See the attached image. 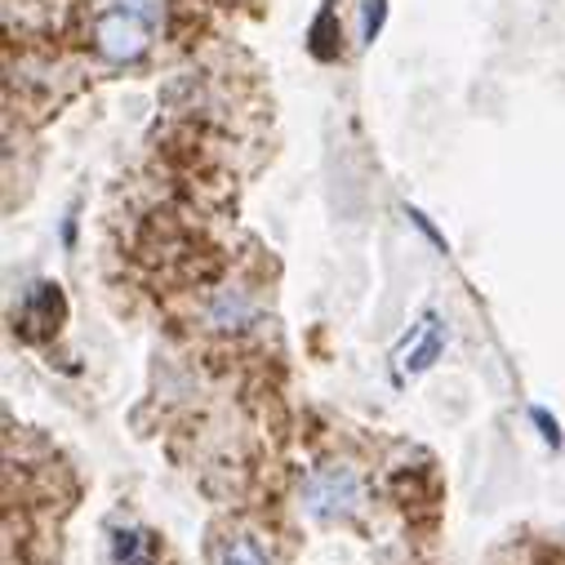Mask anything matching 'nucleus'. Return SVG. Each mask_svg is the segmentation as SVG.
<instances>
[{
  "mask_svg": "<svg viewBox=\"0 0 565 565\" xmlns=\"http://www.w3.org/2000/svg\"><path fill=\"white\" fill-rule=\"evenodd\" d=\"M383 19H387V0H365V19H361V41L374 45V36L383 32Z\"/></svg>",
  "mask_w": 565,
  "mask_h": 565,
  "instance_id": "obj_10",
  "label": "nucleus"
},
{
  "mask_svg": "<svg viewBox=\"0 0 565 565\" xmlns=\"http://www.w3.org/2000/svg\"><path fill=\"white\" fill-rule=\"evenodd\" d=\"M446 352V330L437 326V317H423L396 348V370L401 374H423V370H433L437 356Z\"/></svg>",
  "mask_w": 565,
  "mask_h": 565,
  "instance_id": "obj_3",
  "label": "nucleus"
},
{
  "mask_svg": "<svg viewBox=\"0 0 565 565\" xmlns=\"http://www.w3.org/2000/svg\"><path fill=\"white\" fill-rule=\"evenodd\" d=\"M152 534L143 530H120L116 534V565H152Z\"/></svg>",
  "mask_w": 565,
  "mask_h": 565,
  "instance_id": "obj_5",
  "label": "nucleus"
},
{
  "mask_svg": "<svg viewBox=\"0 0 565 565\" xmlns=\"http://www.w3.org/2000/svg\"><path fill=\"white\" fill-rule=\"evenodd\" d=\"M303 503L312 516L321 521H334V516H352L356 503H361V477L348 468V463H326L308 490H303Z\"/></svg>",
  "mask_w": 565,
  "mask_h": 565,
  "instance_id": "obj_2",
  "label": "nucleus"
},
{
  "mask_svg": "<svg viewBox=\"0 0 565 565\" xmlns=\"http://www.w3.org/2000/svg\"><path fill=\"white\" fill-rule=\"evenodd\" d=\"M218 565H267V552L254 534H236L227 547H223V561Z\"/></svg>",
  "mask_w": 565,
  "mask_h": 565,
  "instance_id": "obj_7",
  "label": "nucleus"
},
{
  "mask_svg": "<svg viewBox=\"0 0 565 565\" xmlns=\"http://www.w3.org/2000/svg\"><path fill=\"white\" fill-rule=\"evenodd\" d=\"M107 6H120L138 19H148L152 28H161V19H166V0H107Z\"/></svg>",
  "mask_w": 565,
  "mask_h": 565,
  "instance_id": "obj_9",
  "label": "nucleus"
},
{
  "mask_svg": "<svg viewBox=\"0 0 565 565\" xmlns=\"http://www.w3.org/2000/svg\"><path fill=\"white\" fill-rule=\"evenodd\" d=\"M530 423L539 428V437H543V446H547V450H565V433H561V423L552 418V409H547V405H530Z\"/></svg>",
  "mask_w": 565,
  "mask_h": 565,
  "instance_id": "obj_8",
  "label": "nucleus"
},
{
  "mask_svg": "<svg viewBox=\"0 0 565 565\" xmlns=\"http://www.w3.org/2000/svg\"><path fill=\"white\" fill-rule=\"evenodd\" d=\"M152 36H157V28L148 19H138V14L120 10V6H107L103 0V10L94 19V50L107 63H138L152 50Z\"/></svg>",
  "mask_w": 565,
  "mask_h": 565,
  "instance_id": "obj_1",
  "label": "nucleus"
},
{
  "mask_svg": "<svg viewBox=\"0 0 565 565\" xmlns=\"http://www.w3.org/2000/svg\"><path fill=\"white\" fill-rule=\"evenodd\" d=\"M205 317H210V326H214V330H223V334H241V330H249V326H254L258 308H254L241 290H223V295H214V299H210Z\"/></svg>",
  "mask_w": 565,
  "mask_h": 565,
  "instance_id": "obj_4",
  "label": "nucleus"
},
{
  "mask_svg": "<svg viewBox=\"0 0 565 565\" xmlns=\"http://www.w3.org/2000/svg\"><path fill=\"white\" fill-rule=\"evenodd\" d=\"M308 50H312L321 63L339 58V36H334V10H330V6L317 14V23H312V32H308Z\"/></svg>",
  "mask_w": 565,
  "mask_h": 565,
  "instance_id": "obj_6",
  "label": "nucleus"
},
{
  "mask_svg": "<svg viewBox=\"0 0 565 565\" xmlns=\"http://www.w3.org/2000/svg\"><path fill=\"white\" fill-rule=\"evenodd\" d=\"M405 218H409V223H414V227H418L423 236H428V245H433V249H441V254L450 249V245H446V236L437 232V223H433L428 214H423V210H414V205H405Z\"/></svg>",
  "mask_w": 565,
  "mask_h": 565,
  "instance_id": "obj_11",
  "label": "nucleus"
}]
</instances>
